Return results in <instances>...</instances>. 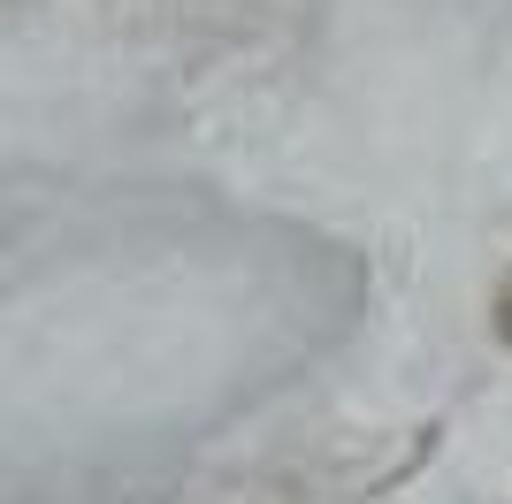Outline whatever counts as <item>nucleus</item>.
Returning a JSON list of instances; mask_svg holds the SVG:
<instances>
[{
  "instance_id": "nucleus-1",
  "label": "nucleus",
  "mask_w": 512,
  "mask_h": 504,
  "mask_svg": "<svg viewBox=\"0 0 512 504\" xmlns=\"http://www.w3.org/2000/svg\"><path fill=\"white\" fill-rule=\"evenodd\" d=\"M497 336L512 344V268H505V283H497Z\"/></svg>"
},
{
  "instance_id": "nucleus-2",
  "label": "nucleus",
  "mask_w": 512,
  "mask_h": 504,
  "mask_svg": "<svg viewBox=\"0 0 512 504\" xmlns=\"http://www.w3.org/2000/svg\"><path fill=\"white\" fill-rule=\"evenodd\" d=\"M8 8H23V0H0V16H8Z\"/></svg>"
}]
</instances>
